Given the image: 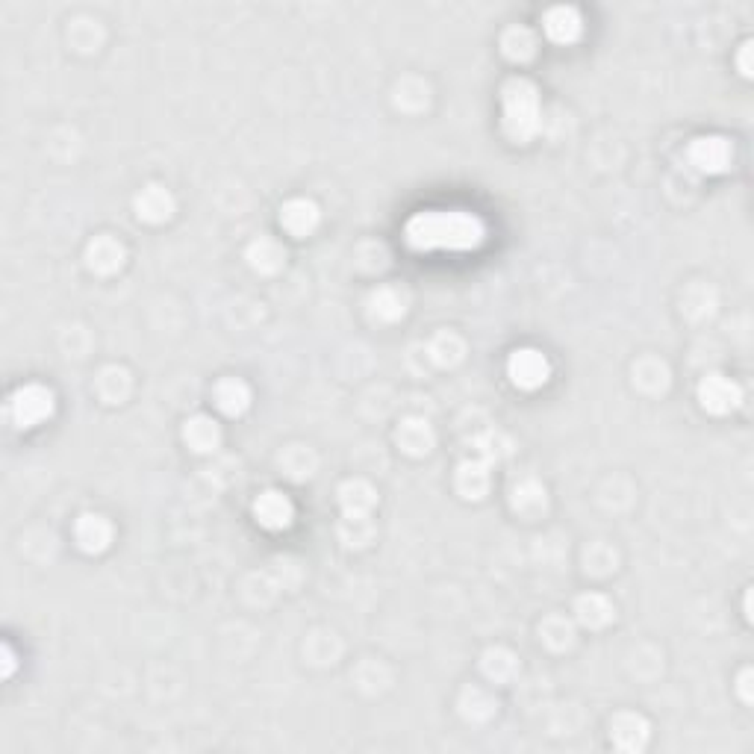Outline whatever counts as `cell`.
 Listing matches in <instances>:
<instances>
[{"instance_id":"obj_1","label":"cell","mask_w":754,"mask_h":754,"mask_svg":"<svg viewBox=\"0 0 754 754\" xmlns=\"http://www.w3.org/2000/svg\"><path fill=\"white\" fill-rule=\"evenodd\" d=\"M489 239V227L478 213L469 210H422L404 224V242L416 254L478 251Z\"/></svg>"},{"instance_id":"obj_2","label":"cell","mask_w":754,"mask_h":754,"mask_svg":"<svg viewBox=\"0 0 754 754\" xmlns=\"http://www.w3.org/2000/svg\"><path fill=\"white\" fill-rule=\"evenodd\" d=\"M501 107H504V130L516 142H531L542 127V109H539L537 86L525 77H513L501 89Z\"/></svg>"},{"instance_id":"obj_3","label":"cell","mask_w":754,"mask_h":754,"mask_svg":"<svg viewBox=\"0 0 754 754\" xmlns=\"http://www.w3.org/2000/svg\"><path fill=\"white\" fill-rule=\"evenodd\" d=\"M54 407V392L42 383H27L9 398V416H12L15 428H21V431H30L36 425H42L45 419H51Z\"/></svg>"},{"instance_id":"obj_4","label":"cell","mask_w":754,"mask_h":754,"mask_svg":"<svg viewBox=\"0 0 754 754\" xmlns=\"http://www.w3.org/2000/svg\"><path fill=\"white\" fill-rule=\"evenodd\" d=\"M507 375L510 380L519 386V389H539V386H545L548 383V377H551V363H548V357L537 351V348H519V351H513V357H510V363H507Z\"/></svg>"},{"instance_id":"obj_5","label":"cell","mask_w":754,"mask_h":754,"mask_svg":"<svg viewBox=\"0 0 754 754\" xmlns=\"http://www.w3.org/2000/svg\"><path fill=\"white\" fill-rule=\"evenodd\" d=\"M687 160L701 174H722L734 162V145L722 136H701L690 145Z\"/></svg>"},{"instance_id":"obj_6","label":"cell","mask_w":754,"mask_h":754,"mask_svg":"<svg viewBox=\"0 0 754 754\" xmlns=\"http://www.w3.org/2000/svg\"><path fill=\"white\" fill-rule=\"evenodd\" d=\"M699 398H701V407H704L707 413H716V416L737 410V407H740V401H743L740 386H737L734 380H728V377H722V375L704 377L699 386Z\"/></svg>"},{"instance_id":"obj_7","label":"cell","mask_w":754,"mask_h":754,"mask_svg":"<svg viewBox=\"0 0 754 754\" xmlns=\"http://www.w3.org/2000/svg\"><path fill=\"white\" fill-rule=\"evenodd\" d=\"M542 27H545V36H548L551 42H557V45H572V42H578L581 33H584V18H581V12H578L575 6H554V9L545 12Z\"/></svg>"},{"instance_id":"obj_8","label":"cell","mask_w":754,"mask_h":754,"mask_svg":"<svg viewBox=\"0 0 754 754\" xmlns=\"http://www.w3.org/2000/svg\"><path fill=\"white\" fill-rule=\"evenodd\" d=\"M254 516H257V522H260L263 528H269V531H283V528L292 525L295 507H292L289 495H283V492H277V489H269V492H263V495L254 501Z\"/></svg>"},{"instance_id":"obj_9","label":"cell","mask_w":754,"mask_h":754,"mask_svg":"<svg viewBox=\"0 0 754 754\" xmlns=\"http://www.w3.org/2000/svg\"><path fill=\"white\" fill-rule=\"evenodd\" d=\"M280 224L292 233V236H307V233H313L316 230V224H319V207L313 204V201H304V198H298V201H289L286 207H283V213H280Z\"/></svg>"},{"instance_id":"obj_10","label":"cell","mask_w":754,"mask_h":754,"mask_svg":"<svg viewBox=\"0 0 754 754\" xmlns=\"http://www.w3.org/2000/svg\"><path fill=\"white\" fill-rule=\"evenodd\" d=\"M74 537L80 542V548L83 551H89V554H98V551H104L109 545V539H112V528H109V522L104 516H92V513H86V516H80V522H77V528H74Z\"/></svg>"},{"instance_id":"obj_11","label":"cell","mask_w":754,"mask_h":754,"mask_svg":"<svg viewBox=\"0 0 754 754\" xmlns=\"http://www.w3.org/2000/svg\"><path fill=\"white\" fill-rule=\"evenodd\" d=\"M86 260H89V269L101 271V274H112L115 269H121V263H124V248L112 236H98L89 245Z\"/></svg>"},{"instance_id":"obj_12","label":"cell","mask_w":754,"mask_h":754,"mask_svg":"<svg viewBox=\"0 0 754 754\" xmlns=\"http://www.w3.org/2000/svg\"><path fill=\"white\" fill-rule=\"evenodd\" d=\"M248 401H251V392L242 380H221L216 386V404L221 413L227 416H239L248 410Z\"/></svg>"},{"instance_id":"obj_13","label":"cell","mask_w":754,"mask_h":754,"mask_svg":"<svg viewBox=\"0 0 754 754\" xmlns=\"http://www.w3.org/2000/svg\"><path fill=\"white\" fill-rule=\"evenodd\" d=\"M136 210H139V218H145V221H165L171 216L174 204H171V195L162 186H148L136 198Z\"/></svg>"},{"instance_id":"obj_14","label":"cell","mask_w":754,"mask_h":754,"mask_svg":"<svg viewBox=\"0 0 754 754\" xmlns=\"http://www.w3.org/2000/svg\"><path fill=\"white\" fill-rule=\"evenodd\" d=\"M186 439L192 442L195 451H210V448H216L218 431L207 422V419H195V422H189V428H186Z\"/></svg>"},{"instance_id":"obj_15","label":"cell","mask_w":754,"mask_h":754,"mask_svg":"<svg viewBox=\"0 0 754 754\" xmlns=\"http://www.w3.org/2000/svg\"><path fill=\"white\" fill-rule=\"evenodd\" d=\"M749 48H752V45H743V74H746V77H749Z\"/></svg>"}]
</instances>
